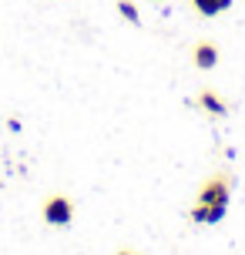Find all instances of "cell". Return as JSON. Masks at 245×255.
I'll return each instance as SVG.
<instances>
[{
  "label": "cell",
  "instance_id": "1",
  "mask_svg": "<svg viewBox=\"0 0 245 255\" xmlns=\"http://www.w3.org/2000/svg\"><path fill=\"white\" fill-rule=\"evenodd\" d=\"M40 218H44V225L67 229V225L74 222V202H71V195H64V191L47 195V198H44V205H40Z\"/></svg>",
  "mask_w": 245,
  "mask_h": 255
},
{
  "label": "cell",
  "instance_id": "2",
  "mask_svg": "<svg viewBox=\"0 0 245 255\" xmlns=\"http://www.w3.org/2000/svg\"><path fill=\"white\" fill-rule=\"evenodd\" d=\"M229 198H232V175H208L195 195V202L202 205H229Z\"/></svg>",
  "mask_w": 245,
  "mask_h": 255
},
{
  "label": "cell",
  "instance_id": "3",
  "mask_svg": "<svg viewBox=\"0 0 245 255\" xmlns=\"http://www.w3.org/2000/svg\"><path fill=\"white\" fill-rule=\"evenodd\" d=\"M219 61H222V51H219L215 40H198V44L192 47V64L198 67V71H212Z\"/></svg>",
  "mask_w": 245,
  "mask_h": 255
},
{
  "label": "cell",
  "instance_id": "4",
  "mask_svg": "<svg viewBox=\"0 0 245 255\" xmlns=\"http://www.w3.org/2000/svg\"><path fill=\"white\" fill-rule=\"evenodd\" d=\"M225 212H229V205H202V202H195L192 208H188V218L198 222V225H219L222 218H225Z\"/></svg>",
  "mask_w": 245,
  "mask_h": 255
},
{
  "label": "cell",
  "instance_id": "5",
  "mask_svg": "<svg viewBox=\"0 0 245 255\" xmlns=\"http://www.w3.org/2000/svg\"><path fill=\"white\" fill-rule=\"evenodd\" d=\"M195 104H198L202 111H208L212 118H225V115H229V101H225V98H222L215 88H202Z\"/></svg>",
  "mask_w": 245,
  "mask_h": 255
},
{
  "label": "cell",
  "instance_id": "6",
  "mask_svg": "<svg viewBox=\"0 0 245 255\" xmlns=\"http://www.w3.org/2000/svg\"><path fill=\"white\" fill-rule=\"evenodd\" d=\"M188 3H192V10L198 17H219V13L232 10L235 0H188Z\"/></svg>",
  "mask_w": 245,
  "mask_h": 255
},
{
  "label": "cell",
  "instance_id": "7",
  "mask_svg": "<svg viewBox=\"0 0 245 255\" xmlns=\"http://www.w3.org/2000/svg\"><path fill=\"white\" fill-rule=\"evenodd\" d=\"M115 7H118V13H121L128 24H134V27L141 24V13H138V7H134V0H118Z\"/></svg>",
  "mask_w": 245,
  "mask_h": 255
},
{
  "label": "cell",
  "instance_id": "8",
  "mask_svg": "<svg viewBox=\"0 0 245 255\" xmlns=\"http://www.w3.org/2000/svg\"><path fill=\"white\" fill-rule=\"evenodd\" d=\"M115 255H138V252H131V249H118Z\"/></svg>",
  "mask_w": 245,
  "mask_h": 255
}]
</instances>
